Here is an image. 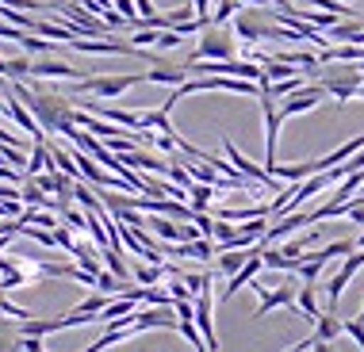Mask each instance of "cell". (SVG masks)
<instances>
[{
    "label": "cell",
    "mask_w": 364,
    "mask_h": 352,
    "mask_svg": "<svg viewBox=\"0 0 364 352\" xmlns=\"http://www.w3.org/2000/svg\"><path fill=\"white\" fill-rule=\"evenodd\" d=\"M261 268H264V260H261V241H257V246H253V253H250V260H245L242 268L230 276V283H226V291H223V299H234V295H238V291L245 287V283L257 280Z\"/></svg>",
    "instance_id": "8fae6325"
},
{
    "label": "cell",
    "mask_w": 364,
    "mask_h": 352,
    "mask_svg": "<svg viewBox=\"0 0 364 352\" xmlns=\"http://www.w3.org/2000/svg\"><path fill=\"white\" fill-rule=\"evenodd\" d=\"M134 283H139V287H154L157 280L165 276V264H134Z\"/></svg>",
    "instance_id": "ac0fdd59"
},
{
    "label": "cell",
    "mask_w": 364,
    "mask_h": 352,
    "mask_svg": "<svg viewBox=\"0 0 364 352\" xmlns=\"http://www.w3.org/2000/svg\"><path fill=\"white\" fill-rule=\"evenodd\" d=\"M23 352H43V337H27L23 334Z\"/></svg>",
    "instance_id": "f1b7e54d"
},
{
    "label": "cell",
    "mask_w": 364,
    "mask_h": 352,
    "mask_svg": "<svg viewBox=\"0 0 364 352\" xmlns=\"http://www.w3.org/2000/svg\"><path fill=\"white\" fill-rule=\"evenodd\" d=\"M62 222H65L70 230H88V214H85V211H73V207L62 211Z\"/></svg>",
    "instance_id": "484cf974"
},
{
    "label": "cell",
    "mask_w": 364,
    "mask_h": 352,
    "mask_svg": "<svg viewBox=\"0 0 364 352\" xmlns=\"http://www.w3.org/2000/svg\"><path fill=\"white\" fill-rule=\"evenodd\" d=\"M242 12V0H219V8H215V16H211V23H230L234 16Z\"/></svg>",
    "instance_id": "603a6c76"
},
{
    "label": "cell",
    "mask_w": 364,
    "mask_h": 352,
    "mask_svg": "<svg viewBox=\"0 0 364 352\" xmlns=\"http://www.w3.org/2000/svg\"><path fill=\"white\" fill-rule=\"evenodd\" d=\"M311 352H333V341H318V337H314V345H311Z\"/></svg>",
    "instance_id": "f546056e"
},
{
    "label": "cell",
    "mask_w": 364,
    "mask_h": 352,
    "mask_svg": "<svg viewBox=\"0 0 364 352\" xmlns=\"http://www.w3.org/2000/svg\"><path fill=\"white\" fill-rule=\"evenodd\" d=\"M261 111H264V169L277 165V150H280V104L272 96H261Z\"/></svg>",
    "instance_id": "5b68a950"
},
{
    "label": "cell",
    "mask_w": 364,
    "mask_h": 352,
    "mask_svg": "<svg viewBox=\"0 0 364 352\" xmlns=\"http://www.w3.org/2000/svg\"><path fill=\"white\" fill-rule=\"evenodd\" d=\"M134 84H142V73H112V77H85V81H77L73 92L92 96V100H112V96H119Z\"/></svg>",
    "instance_id": "277c9868"
},
{
    "label": "cell",
    "mask_w": 364,
    "mask_h": 352,
    "mask_svg": "<svg viewBox=\"0 0 364 352\" xmlns=\"http://www.w3.org/2000/svg\"><path fill=\"white\" fill-rule=\"evenodd\" d=\"M311 77H314V84H322L326 96H333L338 104H349L364 84V73L357 65H338V62H322Z\"/></svg>",
    "instance_id": "7a4b0ae2"
},
{
    "label": "cell",
    "mask_w": 364,
    "mask_h": 352,
    "mask_svg": "<svg viewBox=\"0 0 364 352\" xmlns=\"http://www.w3.org/2000/svg\"><path fill=\"white\" fill-rule=\"evenodd\" d=\"M341 334H346V321L338 318V310H322L318 321H314V337L318 341H338Z\"/></svg>",
    "instance_id": "5bb4252c"
},
{
    "label": "cell",
    "mask_w": 364,
    "mask_h": 352,
    "mask_svg": "<svg viewBox=\"0 0 364 352\" xmlns=\"http://www.w3.org/2000/svg\"><path fill=\"white\" fill-rule=\"evenodd\" d=\"M192 8H196V19H208L211 23V0H192Z\"/></svg>",
    "instance_id": "83f0119b"
},
{
    "label": "cell",
    "mask_w": 364,
    "mask_h": 352,
    "mask_svg": "<svg viewBox=\"0 0 364 352\" xmlns=\"http://www.w3.org/2000/svg\"><path fill=\"white\" fill-rule=\"evenodd\" d=\"M12 238H16V233H0V253H4L8 246H12Z\"/></svg>",
    "instance_id": "4dcf8cb0"
},
{
    "label": "cell",
    "mask_w": 364,
    "mask_h": 352,
    "mask_svg": "<svg viewBox=\"0 0 364 352\" xmlns=\"http://www.w3.org/2000/svg\"><path fill=\"white\" fill-rule=\"evenodd\" d=\"M54 246H58V249H65V253H73V246H77L73 230L65 226V222H62V226H54Z\"/></svg>",
    "instance_id": "d4e9b609"
},
{
    "label": "cell",
    "mask_w": 364,
    "mask_h": 352,
    "mask_svg": "<svg viewBox=\"0 0 364 352\" xmlns=\"http://www.w3.org/2000/svg\"><path fill=\"white\" fill-rule=\"evenodd\" d=\"M357 249H364V233H360V241H357Z\"/></svg>",
    "instance_id": "d6a6232c"
},
{
    "label": "cell",
    "mask_w": 364,
    "mask_h": 352,
    "mask_svg": "<svg viewBox=\"0 0 364 352\" xmlns=\"http://www.w3.org/2000/svg\"><path fill=\"white\" fill-rule=\"evenodd\" d=\"M311 8H318V12H333L338 19H353V8L346 4V0H307Z\"/></svg>",
    "instance_id": "7402d4cb"
},
{
    "label": "cell",
    "mask_w": 364,
    "mask_h": 352,
    "mask_svg": "<svg viewBox=\"0 0 364 352\" xmlns=\"http://www.w3.org/2000/svg\"><path fill=\"white\" fill-rule=\"evenodd\" d=\"M54 172V158H50V142H31V158H27V169H23V176L27 180H35L38 172Z\"/></svg>",
    "instance_id": "4fadbf2b"
},
{
    "label": "cell",
    "mask_w": 364,
    "mask_h": 352,
    "mask_svg": "<svg viewBox=\"0 0 364 352\" xmlns=\"http://www.w3.org/2000/svg\"><path fill=\"white\" fill-rule=\"evenodd\" d=\"M73 199H77V203H81V207H85V211H92V214H104V203H100V199H96V195H92V192H88V188H85V184H77V180H73Z\"/></svg>",
    "instance_id": "44dd1931"
},
{
    "label": "cell",
    "mask_w": 364,
    "mask_h": 352,
    "mask_svg": "<svg viewBox=\"0 0 364 352\" xmlns=\"http://www.w3.org/2000/svg\"><path fill=\"white\" fill-rule=\"evenodd\" d=\"M31 77H50V81H85L81 73L73 70V65L65 62H54V57H31Z\"/></svg>",
    "instance_id": "7c38bea8"
},
{
    "label": "cell",
    "mask_w": 364,
    "mask_h": 352,
    "mask_svg": "<svg viewBox=\"0 0 364 352\" xmlns=\"http://www.w3.org/2000/svg\"><path fill=\"white\" fill-rule=\"evenodd\" d=\"M184 334V341L196 348V352H208V345H203V334H200V326H196V318H181V326H176Z\"/></svg>",
    "instance_id": "d6986e66"
},
{
    "label": "cell",
    "mask_w": 364,
    "mask_h": 352,
    "mask_svg": "<svg viewBox=\"0 0 364 352\" xmlns=\"http://www.w3.org/2000/svg\"><path fill=\"white\" fill-rule=\"evenodd\" d=\"M188 65L184 62H161V65H150V70L142 73V84H184L188 81Z\"/></svg>",
    "instance_id": "30bf717a"
},
{
    "label": "cell",
    "mask_w": 364,
    "mask_h": 352,
    "mask_svg": "<svg viewBox=\"0 0 364 352\" xmlns=\"http://www.w3.org/2000/svg\"><path fill=\"white\" fill-rule=\"evenodd\" d=\"M261 260H264V268H272V272H295V260H288L284 249H272V246H264V241H261Z\"/></svg>",
    "instance_id": "e0dca14e"
},
{
    "label": "cell",
    "mask_w": 364,
    "mask_h": 352,
    "mask_svg": "<svg viewBox=\"0 0 364 352\" xmlns=\"http://www.w3.org/2000/svg\"><path fill=\"white\" fill-rule=\"evenodd\" d=\"M46 4H54V8H62V4H65V0H46Z\"/></svg>",
    "instance_id": "1f68e13d"
},
{
    "label": "cell",
    "mask_w": 364,
    "mask_h": 352,
    "mask_svg": "<svg viewBox=\"0 0 364 352\" xmlns=\"http://www.w3.org/2000/svg\"><path fill=\"white\" fill-rule=\"evenodd\" d=\"M322 100H326V88H322V84H307V88H299V92L284 96V100H280V115H284V119H291V115L314 111Z\"/></svg>",
    "instance_id": "52a82bcc"
},
{
    "label": "cell",
    "mask_w": 364,
    "mask_h": 352,
    "mask_svg": "<svg viewBox=\"0 0 364 352\" xmlns=\"http://www.w3.org/2000/svg\"><path fill=\"white\" fill-rule=\"evenodd\" d=\"M181 318H176L173 307H150V310H134V329H176Z\"/></svg>",
    "instance_id": "9c48e42d"
},
{
    "label": "cell",
    "mask_w": 364,
    "mask_h": 352,
    "mask_svg": "<svg viewBox=\"0 0 364 352\" xmlns=\"http://www.w3.org/2000/svg\"><path fill=\"white\" fill-rule=\"evenodd\" d=\"M223 150H226V158H230V165H234V169H238V172L245 176V180H257V184H264V188H272V192L280 188V180H277V176H272L269 169H261V165H253L250 158H242V150H238V145H234L230 138H223Z\"/></svg>",
    "instance_id": "8992f818"
},
{
    "label": "cell",
    "mask_w": 364,
    "mask_h": 352,
    "mask_svg": "<svg viewBox=\"0 0 364 352\" xmlns=\"http://www.w3.org/2000/svg\"><path fill=\"white\" fill-rule=\"evenodd\" d=\"M295 310H299L307 321H318L322 310H318V302H314V283H303V291L295 295Z\"/></svg>",
    "instance_id": "2e32d148"
},
{
    "label": "cell",
    "mask_w": 364,
    "mask_h": 352,
    "mask_svg": "<svg viewBox=\"0 0 364 352\" xmlns=\"http://www.w3.org/2000/svg\"><path fill=\"white\" fill-rule=\"evenodd\" d=\"M188 19H196V8L192 4H181V8H173V12H165L169 31H173V27H181V23H188Z\"/></svg>",
    "instance_id": "cb8c5ba5"
},
{
    "label": "cell",
    "mask_w": 364,
    "mask_h": 352,
    "mask_svg": "<svg viewBox=\"0 0 364 352\" xmlns=\"http://www.w3.org/2000/svg\"><path fill=\"white\" fill-rule=\"evenodd\" d=\"M188 199H192V211H208V203L215 199V188H211V184H192Z\"/></svg>",
    "instance_id": "ffe728a7"
},
{
    "label": "cell",
    "mask_w": 364,
    "mask_h": 352,
    "mask_svg": "<svg viewBox=\"0 0 364 352\" xmlns=\"http://www.w3.org/2000/svg\"><path fill=\"white\" fill-rule=\"evenodd\" d=\"M253 291H257V318H264V314H272L277 307H295V295L299 291L291 287V283H284V287H277V291H269L264 283H253Z\"/></svg>",
    "instance_id": "ba28073f"
},
{
    "label": "cell",
    "mask_w": 364,
    "mask_h": 352,
    "mask_svg": "<svg viewBox=\"0 0 364 352\" xmlns=\"http://www.w3.org/2000/svg\"><path fill=\"white\" fill-rule=\"evenodd\" d=\"M0 352H23V334L12 326V318H0Z\"/></svg>",
    "instance_id": "9a60e30c"
},
{
    "label": "cell",
    "mask_w": 364,
    "mask_h": 352,
    "mask_svg": "<svg viewBox=\"0 0 364 352\" xmlns=\"http://www.w3.org/2000/svg\"><path fill=\"white\" fill-rule=\"evenodd\" d=\"M230 57H238V35H234V27L211 23L200 31V43H196V54L188 62H230Z\"/></svg>",
    "instance_id": "3957f363"
},
{
    "label": "cell",
    "mask_w": 364,
    "mask_h": 352,
    "mask_svg": "<svg viewBox=\"0 0 364 352\" xmlns=\"http://www.w3.org/2000/svg\"><path fill=\"white\" fill-rule=\"evenodd\" d=\"M181 31H161L157 35V50H173V46H181Z\"/></svg>",
    "instance_id": "4316f807"
},
{
    "label": "cell",
    "mask_w": 364,
    "mask_h": 352,
    "mask_svg": "<svg viewBox=\"0 0 364 352\" xmlns=\"http://www.w3.org/2000/svg\"><path fill=\"white\" fill-rule=\"evenodd\" d=\"M8 88H12L16 100L35 115V123L43 126L46 134L73 138V131H77V123H73V104L65 100L62 92H50V88H27V84H19V81H8Z\"/></svg>",
    "instance_id": "6da1fadb"
}]
</instances>
